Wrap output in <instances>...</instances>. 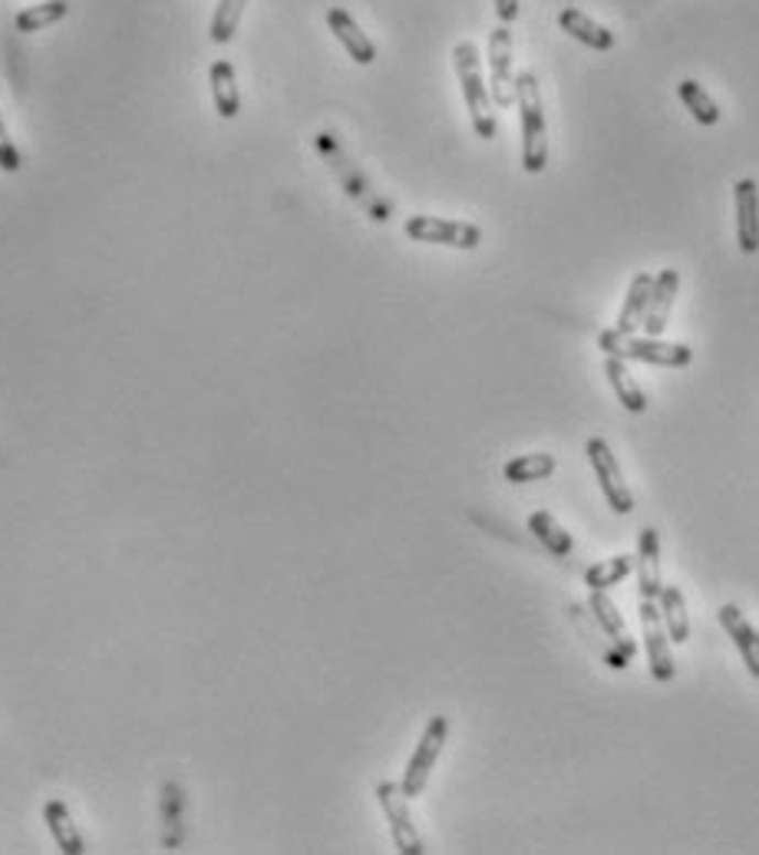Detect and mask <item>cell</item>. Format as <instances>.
Instances as JSON below:
<instances>
[{"instance_id":"1","label":"cell","mask_w":759,"mask_h":855,"mask_svg":"<svg viewBox=\"0 0 759 855\" xmlns=\"http://www.w3.org/2000/svg\"><path fill=\"white\" fill-rule=\"evenodd\" d=\"M516 102L522 119V169L535 175L549 162V129H545L542 89L532 69H522L516 76Z\"/></svg>"},{"instance_id":"2","label":"cell","mask_w":759,"mask_h":855,"mask_svg":"<svg viewBox=\"0 0 759 855\" xmlns=\"http://www.w3.org/2000/svg\"><path fill=\"white\" fill-rule=\"evenodd\" d=\"M453 63H456V76L463 86V99L473 119V129L479 139H496V116H492V96L486 89L482 79V63H479V50L469 40H459L453 46Z\"/></svg>"},{"instance_id":"3","label":"cell","mask_w":759,"mask_h":855,"mask_svg":"<svg viewBox=\"0 0 759 855\" xmlns=\"http://www.w3.org/2000/svg\"><path fill=\"white\" fill-rule=\"evenodd\" d=\"M598 347L605 350V357H621V360H641V364H654V367H687L694 360V350L684 344H671L661 337H638V334H625V331H605L598 337Z\"/></svg>"},{"instance_id":"4","label":"cell","mask_w":759,"mask_h":855,"mask_svg":"<svg viewBox=\"0 0 759 855\" xmlns=\"http://www.w3.org/2000/svg\"><path fill=\"white\" fill-rule=\"evenodd\" d=\"M317 149H321V155L327 159V165L334 169V175L340 178V185L347 188V195H350L370 218L387 221V218H390V205L370 188V182L364 178V172H360V169L350 162V155L340 149L337 136H334V132H321V136H317Z\"/></svg>"},{"instance_id":"5","label":"cell","mask_w":759,"mask_h":855,"mask_svg":"<svg viewBox=\"0 0 759 855\" xmlns=\"http://www.w3.org/2000/svg\"><path fill=\"white\" fill-rule=\"evenodd\" d=\"M446 740H449V717L436 714V717L426 724V730H423V737H420V744H416V750H413V757H410V764H406V770H403L400 790H403L406 800H416V797L426 793L430 773H433V767H436V760H440Z\"/></svg>"},{"instance_id":"6","label":"cell","mask_w":759,"mask_h":855,"mask_svg":"<svg viewBox=\"0 0 759 855\" xmlns=\"http://www.w3.org/2000/svg\"><path fill=\"white\" fill-rule=\"evenodd\" d=\"M406 238L423 241V245H449V248H463L473 251L482 241L479 225L469 221H456V218H436V215H410L403 225Z\"/></svg>"},{"instance_id":"7","label":"cell","mask_w":759,"mask_h":855,"mask_svg":"<svg viewBox=\"0 0 759 855\" xmlns=\"http://www.w3.org/2000/svg\"><path fill=\"white\" fill-rule=\"evenodd\" d=\"M641 638H644V651H648L654 681H661V684L674 681L677 668H674V654H671V635L661 618V602L641 598Z\"/></svg>"},{"instance_id":"8","label":"cell","mask_w":759,"mask_h":855,"mask_svg":"<svg viewBox=\"0 0 759 855\" xmlns=\"http://www.w3.org/2000/svg\"><path fill=\"white\" fill-rule=\"evenodd\" d=\"M585 453H588V459H592V469H595V476H598V486H601V493H605L611 512L628 516V512L635 509V493H631V486L625 483L621 466H618L611 446L595 436V440H588Z\"/></svg>"},{"instance_id":"9","label":"cell","mask_w":759,"mask_h":855,"mask_svg":"<svg viewBox=\"0 0 759 855\" xmlns=\"http://www.w3.org/2000/svg\"><path fill=\"white\" fill-rule=\"evenodd\" d=\"M377 800H380V810H383V816H387V823H390V836H393L397 853H426V849H423V840H420V833H416V826H413V816H410V807H406V797H403L400 783L383 780V783L377 787Z\"/></svg>"},{"instance_id":"10","label":"cell","mask_w":759,"mask_h":855,"mask_svg":"<svg viewBox=\"0 0 759 855\" xmlns=\"http://www.w3.org/2000/svg\"><path fill=\"white\" fill-rule=\"evenodd\" d=\"M489 69H492V99L506 109L516 102V76H512V30L502 23L489 36Z\"/></svg>"},{"instance_id":"11","label":"cell","mask_w":759,"mask_h":855,"mask_svg":"<svg viewBox=\"0 0 759 855\" xmlns=\"http://www.w3.org/2000/svg\"><path fill=\"white\" fill-rule=\"evenodd\" d=\"M737 198V241L744 255L759 251V188L753 178H740L734 185Z\"/></svg>"},{"instance_id":"12","label":"cell","mask_w":759,"mask_h":855,"mask_svg":"<svg viewBox=\"0 0 759 855\" xmlns=\"http://www.w3.org/2000/svg\"><path fill=\"white\" fill-rule=\"evenodd\" d=\"M677 288H681V274L674 268H664L658 278H654V288H651V301H648V314H644V334L648 337H661L664 327H668V317H671V307H674V297H677Z\"/></svg>"},{"instance_id":"13","label":"cell","mask_w":759,"mask_h":855,"mask_svg":"<svg viewBox=\"0 0 759 855\" xmlns=\"http://www.w3.org/2000/svg\"><path fill=\"white\" fill-rule=\"evenodd\" d=\"M327 26H330V30H334V36L344 43V50L350 53V59H354V63L367 66V63H373V59H377V46H373V40L357 26V20H354L344 7H330V10H327Z\"/></svg>"},{"instance_id":"14","label":"cell","mask_w":759,"mask_h":855,"mask_svg":"<svg viewBox=\"0 0 759 855\" xmlns=\"http://www.w3.org/2000/svg\"><path fill=\"white\" fill-rule=\"evenodd\" d=\"M588 605H592V612H595V618H598L605 638H608L628 661H635V658H638V645H635V638H631V631H628V625H625L618 605L608 598V592H592V602H588Z\"/></svg>"},{"instance_id":"15","label":"cell","mask_w":759,"mask_h":855,"mask_svg":"<svg viewBox=\"0 0 759 855\" xmlns=\"http://www.w3.org/2000/svg\"><path fill=\"white\" fill-rule=\"evenodd\" d=\"M638 592L641 598H651V602H661V542H658V532L654 529H644L641 532V549H638Z\"/></svg>"},{"instance_id":"16","label":"cell","mask_w":759,"mask_h":855,"mask_svg":"<svg viewBox=\"0 0 759 855\" xmlns=\"http://www.w3.org/2000/svg\"><path fill=\"white\" fill-rule=\"evenodd\" d=\"M720 625H724V631L730 635V641L737 645V651L744 654V661H747V668H750V674L759 681V635L757 628L744 618V612L737 608V605H724L720 608Z\"/></svg>"},{"instance_id":"17","label":"cell","mask_w":759,"mask_h":855,"mask_svg":"<svg viewBox=\"0 0 759 855\" xmlns=\"http://www.w3.org/2000/svg\"><path fill=\"white\" fill-rule=\"evenodd\" d=\"M43 823H46V830H50V836H53V843H56V849H59V853L63 855L86 853V843H83V836H79V830H76L73 816H69V810H66L59 800H50V803L43 807Z\"/></svg>"},{"instance_id":"18","label":"cell","mask_w":759,"mask_h":855,"mask_svg":"<svg viewBox=\"0 0 759 855\" xmlns=\"http://www.w3.org/2000/svg\"><path fill=\"white\" fill-rule=\"evenodd\" d=\"M559 23H562V30H565L568 36L582 40V43L592 46V50H611V46H615V33H611L608 26H601L598 20H592L588 13H582L578 7L562 10Z\"/></svg>"},{"instance_id":"19","label":"cell","mask_w":759,"mask_h":855,"mask_svg":"<svg viewBox=\"0 0 759 855\" xmlns=\"http://www.w3.org/2000/svg\"><path fill=\"white\" fill-rule=\"evenodd\" d=\"M212 79V96H215V109L221 119H235L241 112V93L235 83V66L228 59H215L208 69Z\"/></svg>"},{"instance_id":"20","label":"cell","mask_w":759,"mask_h":855,"mask_svg":"<svg viewBox=\"0 0 759 855\" xmlns=\"http://www.w3.org/2000/svg\"><path fill=\"white\" fill-rule=\"evenodd\" d=\"M605 374H608V383H611L615 397L621 400V407H625L628 413H644V410H648L644 390L638 387L635 374L628 370V360L608 357V360H605Z\"/></svg>"},{"instance_id":"21","label":"cell","mask_w":759,"mask_h":855,"mask_svg":"<svg viewBox=\"0 0 759 855\" xmlns=\"http://www.w3.org/2000/svg\"><path fill=\"white\" fill-rule=\"evenodd\" d=\"M651 288H654V274H648V271L635 274V281H631V288H628V297H625V307H621V317H618V331L635 334V331L644 324L648 301H651Z\"/></svg>"},{"instance_id":"22","label":"cell","mask_w":759,"mask_h":855,"mask_svg":"<svg viewBox=\"0 0 759 855\" xmlns=\"http://www.w3.org/2000/svg\"><path fill=\"white\" fill-rule=\"evenodd\" d=\"M661 618H664V628L674 645L691 641V618H687V602H684L681 588H674V585L661 588Z\"/></svg>"},{"instance_id":"23","label":"cell","mask_w":759,"mask_h":855,"mask_svg":"<svg viewBox=\"0 0 759 855\" xmlns=\"http://www.w3.org/2000/svg\"><path fill=\"white\" fill-rule=\"evenodd\" d=\"M559 469V463H555V456L552 453H522V456H516V459H509L506 463V469H502V476L509 479V483H539V479H549L552 473Z\"/></svg>"},{"instance_id":"24","label":"cell","mask_w":759,"mask_h":855,"mask_svg":"<svg viewBox=\"0 0 759 855\" xmlns=\"http://www.w3.org/2000/svg\"><path fill=\"white\" fill-rule=\"evenodd\" d=\"M529 532H532L552 555H559V559H568L572 549H575V539L555 522L552 512H535V516L529 519Z\"/></svg>"},{"instance_id":"25","label":"cell","mask_w":759,"mask_h":855,"mask_svg":"<svg viewBox=\"0 0 759 855\" xmlns=\"http://www.w3.org/2000/svg\"><path fill=\"white\" fill-rule=\"evenodd\" d=\"M635 555H615V559H608V562H598V565H592L588 572H585V585L592 588V592H608V588H615V585H621L631 572H635Z\"/></svg>"},{"instance_id":"26","label":"cell","mask_w":759,"mask_h":855,"mask_svg":"<svg viewBox=\"0 0 759 855\" xmlns=\"http://www.w3.org/2000/svg\"><path fill=\"white\" fill-rule=\"evenodd\" d=\"M162 843L165 849L182 846V787L172 780L162 787Z\"/></svg>"},{"instance_id":"27","label":"cell","mask_w":759,"mask_h":855,"mask_svg":"<svg viewBox=\"0 0 759 855\" xmlns=\"http://www.w3.org/2000/svg\"><path fill=\"white\" fill-rule=\"evenodd\" d=\"M69 13V3L66 0H46V3H33L26 10L17 13V30L20 33H36V30H46L53 23H59L63 17Z\"/></svg>"},{"instance_id":"28","label":"cell","mask_w":759,"mask_h":855,"mask_svg":"<svg viewBox=\"0 0 759 855\" xmlns=\"http://www.w3.org/2000/svg\"><path fill=\"white\" fill-rule=\"evenodd\" d=\"M677 93H681V99H684V106L691 109V116L701 122V126H717V119H720V109H717V102H714V96L697 83V79H684L681 86H677Z\"/></svg>"},{"instance_id":"29","label":"cell","mask_w":759,"mask_h":855,"mask_svg":"<svg viewBox=\"0 0 759 855\" xmlns=\"http://www.w3.org/2000/svg\"><path fill=\"white\" fill-rule=\"evenodd\" d=\"M245 3L248 0H218L215 7V17H212V40L215 43H228L238 30V20L245 13Z\"/></svg>"},{"instance_id":"30","label":"cell","mask_w":759,"mask_h":855,"mask_svg":"<svg viewBox=\"0 0 759 855\" xmlns=\"http://www.w3.org/2000/svg\"><path fill=\"white\" fill-rule=\"evenodd\" d=\"M20 165H23L20 149H17V142L10 139V132H7V126H3V116H0V169H3V172H20Z\"/></svg>"},{"instance_id":"31","label":"cell","mask_w":759,"mask_h":855,"mask_svg":"<svg viewBox=\"0 0 759 855\" xmlns=\"http://www.w3.org/2000/svg\"><path fill=\"white\" fill-rule=\"evenodd\" d=\"M496 13H499L502 23L519 20V0H496Z\"/></svg>"},{"instance_id":"32","label":"cell","mask_w":759,"mask_h":855,"mask_svg":"<svg viewBox=\"0 0 759 855\" xmlns=\"http://www.w3.org/2000/svg\"><path fill=\"white\" fill-rule=\"evenodd\" d=\"M757 635H759V631H757Z\"/></svg>"}]
</instances>
